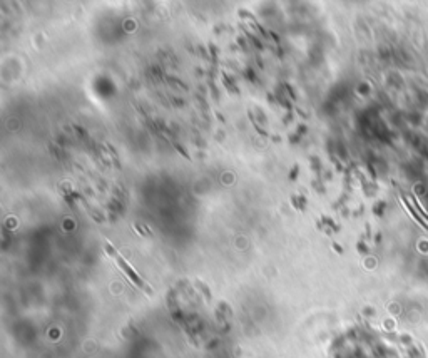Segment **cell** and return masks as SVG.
<instances>
[{
    "label": "cell",
    "mask_w": 428,
    "mask_h": 358,
    "mask_svg": "<svg viewBox=\"0 0 428 358\" xmlns=\"http://www.w3.org/2000/svg\"><path fill=\"white\" fill-rule=\"evenodd\" d=\"M298 169H299V166L296 164V166H295V168H293V171H291V174H290V177H291V179H295V177L298 176Z\"/></svg>",
    "instance_id": "4"
},
{
    "label": "cell",
    "mask_w": 428,
    "mask_h": 358,
    "mask_svg": "<svg viewBox=\"0 0 428 358\" xmlns=\"http://www.w3.org/2000/svg\"><path fill=\"white\" fill-rule=\"evenodd\" d=\"M291 201H293V204H295V206H296L298 209H301V211L304 209L306 200H304L303 196H293V200H291Z\"/></svg>",
    "instance_id": "2"
},
{
    "label": "cell",
    "mask_w": 428,
    "mask_h": 358,
    "mask_svg": "<svg viewBox=\"0 0 428 358\" xmlns=\"http://www.w3.org/2000/svg\"><path fill=\"white\" fill-rule=\"evenodd\" d=\"M136 228H137V231H139L140 234H144V236H152V233H151V229H148V228H144V226H140V225H136Z\"/></svg>",
    "instance_id": "3"
},
{
    "label": "cell",
    "mask_w": 428,
    "mask_h": 358,
    "mask_svg": "<svg viewBox=\"0 0 428 358\" xmlns=\"http://www.w3.org/2000/svg\"><path fill=\"white\" fill-rule=\"evenodd\" d=\"M333 248L336 249V251H338V253H341V248H340V246H338V245H333Z\"/></svg>",
    "instance_id": "7"
},
{
    "label": "cell",
    "mask_w": 428,
    "mask_h": 358,
    "mask_svg": "<svg viewBox=\"0 0 428 358\" xmlns=\"http://www.w3.org/2000/svg\"><path fill=\"white\" fill-rule=\"evenodd\" d=\"M270 35H271V39H273L274 42H279V37H278L276 34H274V32H271V34H270Z\"/></svg>",
    "instance_id": "6"
},
{
    "label": "cell",
    "mask_w": 428,
    "mask_h": 358,
    "mask_svg": "<svg viewBox=\"0 0 428 358\" xmlns=\"http://www.w3.org/2000/svg\"><path fill=\"white\" fill-rule=\"evenodd\" d=\"M174 146H176V149H177V151H179V152H181V154H182L184 157H188V159H189V156H188V152H186V151H184V149L181 148V146H179V144H174Z\"/></svg>",
    "instance_id": "5"
},
{
    "label": "cell",
    "mask_w": 428,
    "mask_h": 358,
    "mask_svg": "<svg viewBox=\"0 0 428 358\" xmlns=\"http://www.w3.org/2000/svg\"><path fill=\"white\" fill-rule=\"evenodd\" d=\"M104 249H106V253H107V254H111V256H112L114 260H116L117 266H119L120 270H123V271H124V273L127 274V278H129V280L132 281L134 285H136V286H139V288L142 290V291H146V293H148V295H152V290H151V286H149V285H146L144 281H142V278H140L139 274H137L136 271H134V270H132V268H131L129 265L126 263V260H124L123 256H120V254H119V253L116 251V249H114V246L111 245V243H106V245H104Z\"/></svg>",
    "instance_id": "1"
}]
</instances>
